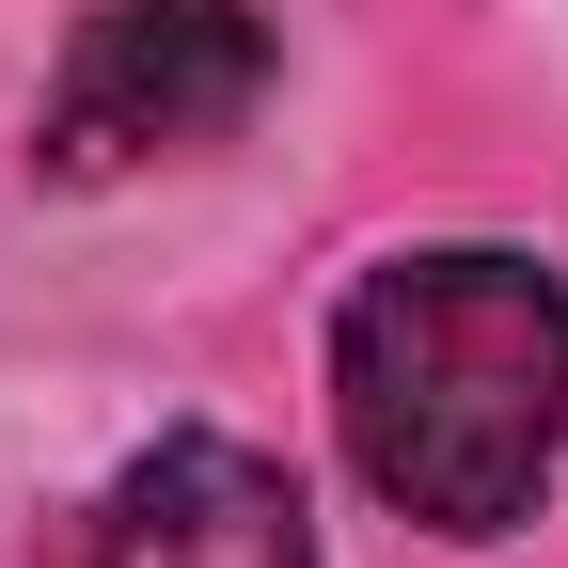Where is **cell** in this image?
I'll return each instance as SVG.
<instances>
[{"mask_svg":"<svg viewBox=\"0 0 568 568\" xmlns=\"http://www.w3.org/2000/svg\"><path fill=\"white\" fill-rule=\"evenodd\" d=\"M32 568H316V521H301V474L284 458L222 443V426H174L126 474H95L48 521Z\"/></svg>","mask_w":568,"mask_h":568,"instance_id":"3","label":"cell"},{"mask_svg":"<svg viewBox=\"0 0 568 568\" xmlns=\"http://www.w3.org/2000/svg\"><path fill=\"white\" fill-rule=\"evenodd\" d=\"M332 426L364 489L426 537H506L568 474V284L506 237H443L347 284Z\"/></svg>","mask_w":568,"mask_h":568,"instance_id":"1","label":"cell"},{"mask_svg":"<svg viewBox=\"0 0 568 568\" xmlns=\"http://www.w3.org/2000/svg\"><path fill=\"white\" fill-rule=\"evenodd\" d=\"M253 95H268V0H95L48 63L32 159L63 190H111V174H159L190 142H222Z\"/></svg>","mask_w":568,"mask_h":568,"instance_id":"2","label":"cell"}]
</instances>
